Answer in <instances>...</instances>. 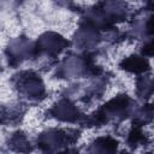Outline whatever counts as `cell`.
<instances>
[{
	"label": "cell",
	"mask_w": 154,
	"mask_h": 154,
	"mask_svg": "<svg viewBox=\"0 0 154 154\" xmlns=\"http://www.w3.org/2000/svg\"><path fill=\"white\" fill-rule=\"evenodd\" d=\"M134 66H136L134 71L137 72V71H143V70H146L148 65H147V61H146V60H143V59H141V58H138V57H132L131 59H129V60L126 61V69L134 67Z\"/></svg>",
	"instance_id": "obj_3"
},
{
	"label": "cell",
	"mask_w": 154,
	"mask_h": 154,
	"mask_svg": "<svg viewBox=\"0 0 154 154\" xmlns=\"http://www.w3.org/2000/svg\"><path fill=\"white\" fill-rule=\"evenodd\" d=\"M36 76L31 73H25V78H20V88L26 93V95H40L42 90V85L38 84V79L35 78Z\"/></svg>",
	"instance_id": "obj_1"
},
{
	"label": "cell",
	"mask_w": 154,
	"mask_h": 154,
	"mask_svg": "<svg viewBox=\"0 0 154 154\" xmlns=\"http://www.w3.org/2000/svg\"><path fill=\"white\" fill-rule=\"evenodd\" d=\"M116 148L117 143H114L109 138H101L91 146L90 154H112Z\"/></svg>",
	"instance_id": "obj_2"
}]
</instances>
